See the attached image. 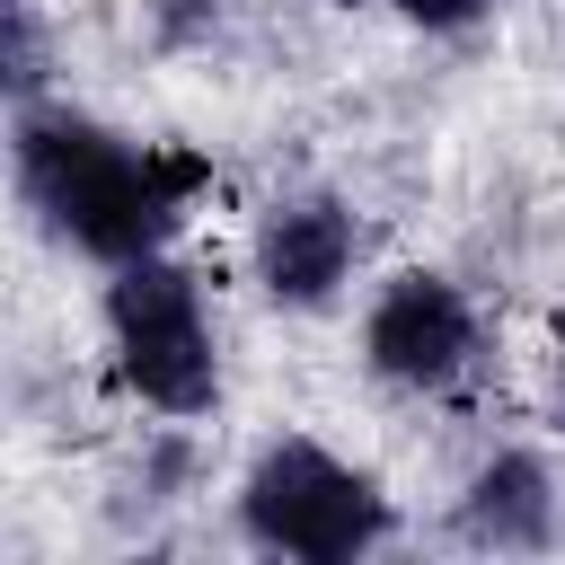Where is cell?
<instances>
[{
  "instance_id": "obj_1",
  "label": "cell",
  "mask_w": 565,
  "mask_h": 565,
  "mask_svg": "<svg viewBox=\"0 0 565 565\" xmlns=\"http://www.w3.org/2000/svg\"><path fill=\"white\" fill-rule=\"evenodd\" d=\"M18 177L71 247H88L106 265H132V256H159L185 194L203 185V159L132 150V141H115L79 115H26L18 124Z\"/></svg>"
},
{
  "instance_id": "obj_2",
  "label": "cell",
  "mask_w": 565,
  "mask_h": 565,
  "mask_svg": "<svg viewBox=\"0 0 565 565\" xmlns=\"http://www.w3.org/2000/svg\"><path fill=\"white\" fill-rule=\"evenodd\" d=\"M247 530L282 556H309V565H335V556H362L388 539V503L362 468L327 459L318 441H282L256 459L247 477Z\"/></svg>"
},
{
  "instance_id": "obj_3",
  "label": "cell",
  "mask_w": 565,
  "mask_h": 565,
  "mask_svg": "<svg viewBox=\"0 0 565 565\" xmlns=\"http://www.w3.org/2000/svg\"><path fill=\"white\" fill-rule=\"evenodd\" d=\"M106 327H115L124 380L150 406H168V415L212 406V327H203L194 274H177L168 256H132L106 291Z\"/></svg>"
},
{
  "instance_id": "obj_4",
  "label": "cell",
  "mask_w": 565,
  "mask_h": 565,
  "mask_svg": "<svg viewBox=\"0 0 565 565\" xmlns=\"http://www.w3.org/2000/svg\"><path fill=\"white\" fill-rule=\"evenodd\" d=\"M362 344H371V371H380V380L441 388V380L468 362L477 318H468V300H459L441 274H397V282L380 291V309H371Z\"/></svg>"
},
{
  "instance_id": "obj_5",
  "label": "cell",
  "mask_w": 565,
  "mask_h": 565,
  "mask_svg": "<svg viewBox=\"0 0 565 565\" xmlns=\"http://www.w3.org/2000/svg\"><path fill=\"white\" fill-rule=\"evenodd\" d=\"M344 265H353V212L327 203V194H300V203H282V212L256 230V274H265V291L291 300V309L327 300V291L344 282Z\"/></svg>"
},
{
  "instance_id": "obj_6",
  "label": "cell",
  "mask_w": 565,
  "mask_h": 565,
  "mask_svg": "<svg viewBox=\"0 0 565 565\" xmlns=\"http://www.w3.org/2000/svg\"><path fill=\"white\" fill-rule=\"evenodd\" d=\"M468 539H486V547H539L547 539V468L539 459H494V468H477V486H468Z\"/></svg>"
},
{
  "instance_id": "obj_7",
  "label": "cell",
  "mask_w": 565,
  "mask_h": 565,
  "mask_svg": "<svg viewBox=\"0 0 565 565\" xmlns=\"http://www.w3.org/2000/svg\"><path fill=\"white\" fill-rule=\"evenodd\" d=\"M397 9H406L415 26H468V18L486 9V0H397Z\"/></svg>"
},
{
  "instance_id": "obj_8",
  "label": "cell",
  "mask_w": 565,
  "mask_h": 565,
  "mask_svg": "<svg viewBox=\"0 0 565 565\" xmlns=\"http://www.w3.org/2000/svg\"><path fill=\"white\" fill-rule=\"evenodd\" d=\"M344 9H353V0H344Z\"/></svg>"
}]
</instances>
